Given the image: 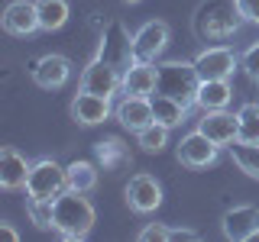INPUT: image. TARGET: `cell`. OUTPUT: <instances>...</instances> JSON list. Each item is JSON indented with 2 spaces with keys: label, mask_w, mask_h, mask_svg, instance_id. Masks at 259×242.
Returning <instances> with one entry per match:
<instances>
[{
  "label": "cell",
  "mask_w": 259,
  "mask_h": 242,
  "mask_svg": "<svg viewBox=\"0 0 259 242\" xmlns=\"http://www.w3.org/2000/svg\"><path fill=\"white\" fill-rule=\"evenodd\" d=\"M198 129H201V133H204L214 145H230L233 139H237V133H240V116L227 113V107H224V110H207L204 119L198 123Z\"/></svg>",
  "instance_id": "cell-12"
},
{
  "label": "cell",
  "mask_w": 259,
  "mask_h": 242,
  "mask_svg": "<svg viewBox=\"0 0 259 242\" xmlns=\"http://www.w3.org/2000/svg\"><path fill=\"white\" fill-rule=\"evenodd\" d=\"M65 171H68V188L71 191L88 194V191L97 188V168L91 165V161H71Z\"/></svg>",
  "instance_id": "cell-23"
},
{
  "label": "cell",
  "mask_w": 259,
  "mask_h": 242,
  "mask_svg": "<svg viewBox=\"0 0 259 242\" xmlns=\"http://www.w3.org/2000/svg\"><path fill=\"white\" fill-rule=\"evenodd\" d=\"M36 10H39V29L52 32L62 29L68 20V0H36Z\"/></svg>",
  "instance_id": "cell-22"
},
{
  "label": "cell",
  "mask_w": 259,
  "mask_h": 242,
  "mask_svg": "<svg viewBox=\"0 0 259 242\" xmlns=\"http://www.w3.org/2000/svg\"><path fill=\"white\" fill-rule=\"evenodd\" d=\"M68 191V171L62 165H55L52 158H42L32 165L29 181H26V194L36 200H55Z\"/></svg>",
  "instance_id": "cell-4"
},
{
  "label": "cell",
  "mask_w": 259,
  "mask_h": 242,
  "mask_svg": "<svg viewBox=\"0 0 259 242\" xmlns=\"http://www.w3.org/2000/svg\"><path fill=\"white\" fill-rule=\"evenodd\" d=\"M140 239L143 242H168V239H172V229L162 226V223H152V226H146V229L140 232Z\"/></svg>",
  "instance_id": "cell-28"
},
{
  "label": "cell",
  "mask_w": 259,
  "mask_h": 242,
  "mask_svg": "<svg viewBox=\"0 0 259 242\" xmlns=\"http://www.w3.org/2000/svg\"><path fill=\"white\" fill-rule=\"evenodd\" d=\"M68 75H71V62L65 55H42V58L32 65V81L39 87H46V91L62 87L68 81Z\"/></svg>",
  "instance_id": "cell-15"
},
{
  "label": "cell",
  "mask_w": 259,
  "mask_h": 242,
  "mask_svg": "<svg viewBox=\"0 0 259 242\" xmlns=\"http://www.w3.org/2000/svg\"><path fill=\"white\" fill-rule=\"evenodd\" d=\"M237 7H240L243 20H253V23H256V16H259V0H237Z\"/></svg>",
  "instance_id": "cell-30"
},
{
  "label": "cell",
  "mask_w": 259,
  "mask_h": 242,
  "mask_svg": "<svg viewBox=\"0 0 259 242\" xmlns=\"http://www.w3.org/2000/svg\"><path fill=\"white\" fill-rule=\"evenodd\" d=\"M198 232L194 229H172V242H194Z\"/></svg>",
  "instance_id": "cell-31"
},
{
  "label": "cell",
  "mask_w": 259,
  "mask_h": 242,
  "mask_svg": "<svg viewBox=\"0 0 259 242\" xmlns=\"http://www.w3.org/2000/svg\"><path fill=\"white\" fill-rule=\"evenodd\" d=\"M217 149H221V145H214L198 129V133H188L182 142H178V161L188 165V168H207V165L217 161Z\"/></svg>",
  "instance_id": "cell-9"
},
{
  "label": "cell",
  "mask_w": 259,
  "mask_h": 242,
  "mask_svg": "<svg viewBox=\"0 0 259 242\" xmlns=\"http://www.w3.org/2000/svg\"><path fill=\"white\" fill-rule=\"evenodd\" d=\"M140 145H143V152H162L168 145V126H162V123H149L146 129H140Z\"/></svg>",
  "instance_id": "cell-26"
},
{
  "label": "cell",
  "mask_w": 259,
  "mask_h": 242,
  "mask_svg": "<svg viewBox=\"0 0 259 242\" xmlns=\"http://www.w3.org/2000/svg\"><path fill=\"white\" fill-rule=\"evenodd\" d=\"M230 158L240 171H246L249 177H259V142H243V139H233L230 145Z\"/></svg>",
  "instance_id": "cell-21"
},
{
  "label": "cell",
  "mask_w": 259,
  "mask_h": 242,
  "mask_svg": "<svg viewBox=\"0 0 259 242\" xmlns=\"http://www.w3.org/2000/svg\"><path fill=\"white\" fill-rule=\"evenodd\" d=\"M71 116H75L81 126H97V123H104V119L110 116V97L81 91L75 100H71Z\"/></svg>",
  "instance_id": "cell-16"
},
{
  "label": "cell",
  "mask_w": 259,
  "mask_h": 242,
  "mask_svg": "<svg viewBox=\"0 0 259 242\" xmlns=\"http://www.w3.org/2000/svg\"><path fill=\"white\" fill-rule=\"evenodd\" d=\"M94 152H97V161H101L104 168H120V165H126V145L120 142V139H101L94 145Z\"/></svg>",
  "instance_id": "cell-24"
},
{
  "label": "cell",
  "mask_w": 259,
  "mask_h": 242,
  "mask_svg": "<svg viewBox=\"0 0 259 242\" xmlns=\"http://www.w3.org/2000/svg\"><path fill=\"white\" fill-rule=\"evenodd\" d=\"M201 75L194 68V62H162L156 65V94L175 97L185 107H191L198 100Z\"/></svg>",
  "instance_id": "cell-2"
},
{
  "label": "cell",
  "mask_w": 259,
  "mask_h": 242,
  "mask_svg": "<svg viewBox=\"0 0 259 242\" xmlns=\"http://www.w3.org/2000/svg\"><path fill=\"white\" fill-rule=\"evenodd\" d=\"M126 204L136 210V213H152L162 204V188L152 174H133L126 184Z\"/></svg>",
  "instance_id": "cell-10"
},
{
  "label": "cell",
  "mask_w": 259,
  "mask_h": 242,
  "mask_svg": "<svg viewBox=\"0 0 259 242\" xmlns=\"http://www.w3.org/2000/svg\"><path fill=\"white\" fill-rule=\"evenodd\" d=\"M243 23V13L237 7V0H207L198 7L194 16V29L201 39H224L230 32H237Z\"/></svg>",
  "instance_id": "cell-3"
},
{
  "label": "cell",
  "mask_w": 259,
  "mask_h": 242,
  "mask_svg": "<svg viewBox=\"0 0 259 242\" xmlns=\"http://www.w3.org/2000/svg\"><path fill=\"white\" fill-rule=\"evenodd\" d=\"M0 232H4V239H10V242L20 239V236H16V229H13V226H7V223H0Z\"/></svg>",
  "instance_id": "cell-32"
},
{
  "label": "cell",
  "mask_w": 259,
  "mask_h": 242,
  "mask_svg": "<svg viewBox=\"0 0 259 242\" xmlns=\"http://www.w3.org/2000/svg\"><path fill=\"white\" fill-rule=\"evenodd\" d=\"M194 68H198L201 81H230L233 68H237V55L224 45H214L194 58Z\"/></svg>",
  "instance_id": "cell-8"
},
{
  "label": "cell",
  "mask_w": 259,
  "mask_h": 242,
  "mask_svg": "<svg viewBox=\"0 0 259 242\" xmlns=\"http://www.w3.org/2000/svg\"><path fill=\"white\" fill-rule=\"evenodd\" d=\"M29 171H32V165L16 149H10V145H4V149H0V188H4V191L26 188Z\"/></svg>",
  "instance_id": "cell-13"
},
{
  "label": "cell",
  "mask_w": 259,
  "mask_h": 242,
  "mask_svg": "<svg viewBox=\"0 0 259 242\" xmlns=\"http://www.w3.org/2000/svg\"><path fill=\"white\" fill-rule=\"evenodd\" d=\"M256 23H259V16H256Z\"/></svg>",
  "instance_id": "cell-34"
},
{
  "label": "cell",
  "mask_w": 259,
  "mask_h": 242,
  "mask_svg": "<svg viewBox=\"0 0 259 242\" xmlns=\"http://www.w3.org/2000/svg\"><path fill=\"white\" fill-rule=\"evenodd\" d=\"M97 58L113 65V68L123 75L126 68H133L136 65V52H133V36L120 26V23H110L107 29H104V39H101V52H97Z\"/></svg>",
  "instance_id": "cell-5"
},
{
  "label": "cell",
  "mask_w": 259,
  "mask_h": 242,
  "mask_svg": "<svg viewBox=\"0 0 259 242\" xmlns=\"http://www.w3.org/2000/svg\"><path fill=\"white\" fill-rule=\"evenodd\" d=\"M224 236L233 242L259 239V210L256 207H233L224 213Z\"/></svg>",
  "instance_id": "cell-11"
},
{
  "label": "cell",
  "mask_w": 259,
  "mask_h": 242,
  "mask_svg": "<svg viewBox=\"0 0 259 242\" xmlns=\"http://www.w3.org/2000/svg\"><path fill=\"white\" fill-rule=\"evenodd\" d=\"M126 4H140V0H126Z\"/></svg>",
  "instance_id": "cell-33"
},
{
  "label": "cell",
  "mask_w": 259,
  "mask_h": 242,
  "mask_svg": "<svg viewBox=\"0 0 259 242\" xmlns=\"http://www.w3.org/2000/svg\"><path fill=\"white\" fill-rule=\"evenodd\" d=\"M55 200H36V197H29L26 200V210H29V216H32V223L39 226V229H49L55 220Z\"/></svg>",
  "instance_id": "cell-27"
},
{
  "label": "cell",
  "mask_w": 259,
  "mask_h": 242,
  "mask_svg": "<svg viewBox=\"0 0 259 242\" xmlns=\"http://www.w3.org/2000/svg\"><path fill=\"white\" fill-rule=\"evenodd\" d=\"M230 97H233V87H230V81H201V87H198V107L201 110H224L227 103H230Z\"/></svg>",
  "instance_id": "cell-19"
},
{
  "label": "cell",
  "mask_w": 259,
  "mask_h": 242,
  "mask_svg": "<svg viewBox=\"0 0 259 242\" xmlns=\"http://www.w3.org/2000/svg\"><path fill=\"white\" fill-rule=\"evenodd\" d=\"M243 71L253 81H259V42L246 48V55H243Z\"/></svg>",
  "instance_id": "cell-29"
},
{
  "label": "cell",
  "mask_w": 259,
  "mask_h": 242,
  "mask_svg": "<svg viewBox=\"0 0 259 242\" xmlns=\"http://www.w3.org/2000/svg\"><path fill=\"white\" fill-rule=\"evenodd\" d=\"M237 116H240L237 139H243V142H259V103H246Z\"/></svg>",
  "instance_id": "cell-25"
},
{
  "label": "cell",
  "mask_w": 259,
  "mask_h": 242,
  "mask_svg": "<svg viewBox=\"0 0 259 242\" xmlns=\"http://www.w3.org/2000/svg\"><path fill=\"white\" fill-rule=\"evenodd\" d=\"M152 116H156V123L162 126H182L185 116H188V107H185L182 100H175V97H165V94H152Z\"/></svg>",
  "instance_id": "cell-20"
},
{
  "label": "cell",
  "mask_w": 259,
  "mask_h": 242,
  "mask_svg": "<svg viewBox=\"0 0 259 242\" xmlns=\"http://www.w3.org/2000/svg\"><path fill=\"white\" fill-rule=\"evenodd\" d=\"M120 91L133 94V97H152L156 94V68H152V62H136L133 68H126Z\"/></svg>",
  "instance_id": "cell-18"
},
{
  "label": "cell",
  "mask_w": 259,
  "mask_h": 242,
  "mask_svg": "<svg viewBox=\"0 0 259 242\" xmlns=\"http://www.w3.org/2000/svg\"><path fill=\"white\" fill-rule=\"evenodd\" d=\"M120 87H123V75H120L113 65L101 62V58H94L84 71H81V91H88V94L113 97Z\"/></svg>",
  "instance_id": "cell-6"
},
{
  "label": "cell",
  "mask_w": 259,
  "mask_h": 242,
  "mask_svg": "<svg viewBox=\"0 0 259 242\" xmlns=\"http://www.w3.org/2000/svg\"><path fill=\"white\" fill-rule=\"evenodd\" d=\"M4 29L10 36H29V32L39 29V10L29 0H13L4 10Z\"/></svg>",
  "instance_id": "cell-17"
},
{
  "label": "cell",
  "mask_w": 259,
  "mask_h": 242,
  "mask_svg": "<svg viewBox=\"0 0 259 242\" xmlns=\"http://www.w3.org/2000/svg\"><path fill=\"white\" fill-rule=\"evenodd\" d=\"M117 119L130 129V133H140V129H146L149 123H156V116H152V97L126 94L123 100L117 103Z\"/></svg>",
  "instance_id": "cell-14"
},
{
  "label": "cell",
  "mask_w": 259,
  "mask_h": 242,
  "mask_svg": "<svg viewBox=\"0 0 259 242\" xmlns=\"http://www.w3.org/2000/svg\"><path fill=\"white\" fill-rule=\"evenodd\" d=\"M168 45V26L162 20H149L146 26L133 32V52L136 62H156Z\"/></svg>",
  "instance_id": "cell-7"
},
{
  "label": "cell",
  "mask_w": 259,
  "mask_h": 242,
  "mask_svg": "<svg viewBox=\"0 0 259 242\" xmlns=\"http://www.w3.org/2000/svg\"><path fill=\"white\" fill-rule=\"evenodd\" d=\"M55 220L52 229H59L62 239H84L94 226V207L88 204V197L81 191H65L62 197H55Z\"/></svg>",
  "instance_id": "cell-1"
}]
</instances>
